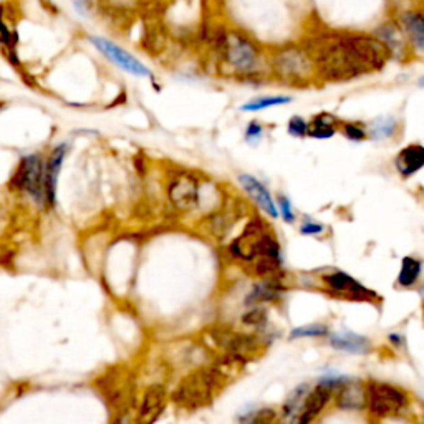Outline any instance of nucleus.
I'll list each match as a JSON object with an SVG mask.
<instances>
[{"label": "nucleus", "mask_w": 424, "mask_h": 424, "mask_svg": "<svg viewBox=\"0 0 424 424\" xmlns=\"http://www.w3.org/2000/svg\"><path fill=\"white\" fill-rule=\"evenodd\" d=\"M303 48L313 63L318 83H342L373 75L393 58L388 47L373 33L317 32Z\"/></svg>", "instance_id": "obj_1"}, {"label": "nucleus", "mask_w": 424, "mask_h": 424, "mask_svg": "<svg viewBox=\"0 0 424 424\" xmlns=\"http://www.w3.org/2000/svg\"><path fill=\"white\" fill-rule=\"evenodd\" d=\"M216 48L219 60L234 77L247 82H259L270 75L269 58L254 38L240 30H224L218 37Z\"/></svg>", "instance_id": "obj_2"}, {"label": "nucleus", "mask_w": 424, "mask_h": 424, "mask_svg": "<svg viewBox=\"0 0 424 424\" xmlns=\"http://www.w3.org/2000/svg\"><path fill=\"white\" fill-rule=\"evenodd\" d=\"M229 254L245 264H254L262 259L282 262V249L274 230L262 218L254 216L245 225L242 234L229 244Z\"/></svg>", "instance_id": "obj_3"}, {"label": "nucleus", "mask_w": 424, "mask_h": 424, "mask_svg": "<svg viewBox=\"0 0 424 424\" xmlns=\"http://www.w3.org/2000/svg\"><path fill=\"white\" fill-rule=\"evenodd\" d=\"M270 75L295 88L318 85L313 63L303 45L279 47L269 57Z\"/></svg>", "instance_id": "obj_4"}, {"label": "nucleus", "mask_w": 424, "mask_h": 424, "mask_svg": "<svg viewBox=\"0 0 424 424\" xmlns=\"http://www.w3.org/2000/svg\"><path fill=\"white\" fill-rule=\"evenodd\" d=\"M224 373L219 368H202L191 373L182 379L176 391L172 393V401L187 409H197L212 401L214 389L223 384Z\"/></svg>", "instance_id": "obj_5"}, {"label": "nucleus", "mask_w": 424, "mask_h": 424, "mask_svg": "<svg viewBox=\"0 0 424 424\" xmlns=\"http://www.w3.org/2000/svg\"><path fill=\"white\" fill-rule=\"evenodd\" d=\"M43 167L45 157L40 152L23 156L13 172L11 186L18 192L30 197L38 207L45 209V192H43Z\"/></svg>", "instance_id": "obj_6"}, {"label": "nucleus", "mask_w": 424, "mask_h": 424, "mask_svg": "<svg viewBox=\"0 0 424 424\" xmlns=\"http://www.w3.org/2000/svg\"><path fill=\"white\" fill-rule=\"evenodd\" d=\"M367 408L376 418H389L408 408L409 396L404 389L383 381H368L364 384Z\"/></svg>", "instance_id": "obj_7"}, {"label": "nucleus", "mask_w": 424, "mask_h": 424, "mask_svg": "<svg viewBox=\"0 0 424 424\" xmlns=\"http://www.w3.org/2000/svg\"><path fill=\"white\" fill-rule=\"evenodd\" d=\"M318 282L322 290L335 299L348 300V302H379V297L373 290L367 289L343 270H328V272L320 275Z\"/></svg>", "instance_id": "obj_8"}, {"label": "nucleus", "mask_w": 424, "mask_h": 424, "mask_svg": "<svg viewBox=\"0 0 424 424\" xmlns=\"http://www.w3.org/2000/svg\"><path fill=\"white\" fill-rule=\"evenodd\" d=\"M88 40L93 43V47H95L98 52H101L108 60L115 63L116 67H120L123 72L140 78L151 77V70L145 65V63L138 60L135 55H131V53L125 50V48L116 45L115 42L108 40V38H103V37H90Z\"/></svg>", "instance_id": "obj_9"}, {"label": "nucleus", "mask_w": 424, "mask_h": 424, "mask_svg": "<svg viewBox=\"0 0 424 424\" xmlns=\"http://www.w3.org/2000/svg\"><path fill=\"white\" fill-rule=\"evenodd\" d=\"M167 196L179 211L196 209L201 199L199 182L191 174H179L172 177L169 186H167Z\"/></svg>", "instance_id": "obj_10"}, {"label": "nucleus", "mask_w": 424, "mask_h": 424, "mask_svg": "<svg viewBox=\"0 0 424 424\" xmlns=\"http://www.w3.org/2000/svg\"><path fill=\"white\" fill-rule=\"evenodd\" d=\"M68 155L67 143H60L48 152L43 167V192H45V209H52L57 201V184L60 176L63 161Z\"/></svg>", "instance_id": "obj_11"}, {"label": "nucleus", "mask_w": 424, "mask_h": 424, "mask_svg": "<svg viewBox=\"0 0 424 424\" xmlns=\"http://www.w3.org/2000/svg\"><path fill=\"white\" fill-rule=\"evenodd\" d=\"M285 292H287V285H285L284 275L270 279H260L257 284H254L250 292L245 295L244 305L249 308L264 307L265 303L277 302Z\"/></svg>", "instance_id": "obj_12"}, {"label": "nucleus", "mask_w": 424, "mask_h": 424, "mask_svg": "<svg viewBox=\"0 0 424 424\" xmlns=\"http://www.w3.org/2000/svg\"><path fill=\"white\" fill-rule=\"evenodd\" d=\"M398 23L406 35L411 52L424 57V12L419 9H408L399 12Z\"/></svg>", "instance_id": "obj_13"}, {"label": "nucleus", "mask_w": 424, "mask_h": 424, "mask_svg": "<svg viewBox=\"0 0 424 424\" xmlns=\"http://www.w3.org/2000/svg\"><path fill=\"white\" fill-rule=\"evenodd\" d=\"M335 394L337 393H335L332 388H328L327 384L318 383L317 386L310 389L307 396H305L295 424H312L315 421V418H317L318 414L327 408L330 399H332Z\"/></svg>", "instance_id": "obj_14"}, {"label": "nucleus", "mask_w": 424, "mask_h": 424, "mask_svg": "<svg viewBox=\"0 0 424 424\" xmlns=\"http://www.w3.org/2000/svg\"><path fill=\"white\" fill-rule=\"evenodd\" d=\"M238 179L239 184L242 186V189L245 191V194L250 197V201H252L260 211L265 212L270 219L279 218V209L272 194H270V191L257 179V177L250 174H239Z\"/></svg>", "instance_id": "obj_15"}, {"label": "nucleus", "mask_w": 424, "mask_h": 424, "mask_svg": "<svg viewBox=\"0 0 424 424\" xmlns=\"http://www.w3.org/2000/svg\"><path fill=\"white\" fill-rule=\"evenodd\" d=\"M424 167V146L419 143H411L394 156V169L401 179H409Z\"/></svg>", "instance_id": "obj_16"}, {"label": "nucleus", "mask_w": 424, "mask_h": 424, "mask_svg": "<svg viewBox=\"0 0 424 424\" xmlns=\"http://www.w3.org/2000/svg\"><path fill=\"white\" fill-rule=\"evenodd\" d=\"M373 35L388 47V50L391 52V57H403L406 52H411L406 35H404L403 28L399 27L398 22L383 23L374 30Z\"/></svg>", "instance_id": "obj_17"}, {"label": "nucleus", "mask_w": 424, "mask_h": 424, "mask_svg": "<svg viewBox=\"0 0 424 424\" xmlns=\"http://www.w3.org/2000/svg\"><path fill=\"white\" fill-rule=\"evenodd\" d=\"M330 347L353 355H368L372 350V342L363 335L342 330V332L330 335Z\"/></svg>", "instance_id": "obj_18"}, {"label": "nucleus", "mask_w": 424, "mask_h": 424, "mask_svg": "<svg viewBox=\"0 0 424 424\" xmlns=\"http://www.w3.org/2000/svg\"><path fill=\"white\" fill-rule=\"evenodd\" d=\"M343 121L337 118L332 113L322 111L318 115H313L312 120L308 121V138L313 140H328L337 135L342 130Z\"/></svg>", "instance_id": "obj_19"}, {"label": "nucleus", "mask_w": 424, "mask_h": 424, "mask_svg": "<svg viewBox=\"0 0 424 424\" xmlns=\"http://www.w3.org/2000/svg\"><path fill=\"white\" fill-rule=\"evenodd\" d=\"M337 396V406L347 411H357L367 406V393H364V384L358 381H348L340 388Z\"/></svg>", "instance_id": "obj_20"}, {"label": "nucleus", "mask_w": 424, "mask_h": 424, "mask_svg": "<svg viewBox=\"0 0 424 424\" xmlns=\"http://www.w3.org/2000/svg\"><path fill=\"white\" fill-rule=\"evenodd\" d=\"M399 121L394 116H379L368 126V138L373 141H386L396 138Z\"/></svg>", "instance_id": "obj_21"}, {"label": "nucleus", "mask_w": 424, "mask_h": 424, "mask_svg": "<svg viewBox=\"0 0 424 424\" xmlns=\"http://www.w3.org/2000/svg\"><path fill=\"white\" fill-rule=\"evenodd\" d=\"M423 274V262L413 255H408L401 260V269L398 274V287L399 289H413L419 282Z\"/></svg>", "instance_id": "obj_22"}, {"label": "nucleus", "mask_w": 424, "mask_h": 424, "mask_svg": "<svg viewBox=\"0 0 424 424\" xmlns=\"http://www.w3.org/2000/svg\"><path fill=\"white\" fill-rule=\"evenodd\" d=\"M167 396L166 388L162 384H152L151 388H147L141 401V418L151 416L152 413H160L162 404H164V398Z\"/></svg>", "instance_id": "obj_23"}, {"label": "nucleus", "mask_w": 424, "mask_h": 424, "mask_svg": "<svg viewBox=\"0 0 424 424\" xmlns=\"http://www.w3.org/2000/svg\"><path fill=\"white\" fill-rule=\"evenodd\" d=\"M240 424H284L280 413L270 408H262L250 411L240 418Z\"/></svg>", "instance_id": "obj_24"}, {"label": "nucleus", "mask_w": 424, "mask_h": 424, "mask_svg": "<svg viewBox=\"0 0 424 424\" xmlns=\"http://www.w3.org/2000/svg\"><path fill=\"white\" fill-rule=\"evenodd\" d=\"M292 101V98L285 96V95H277V96H260V98H254L247 103H244L240 106L242 111H260V110H267V108L272 106H280V105H287V103Z\"/></svg>", "instance_id": "obj_25"}, {"label": "nucleus", "mask_w": 424, "mask_h": 424, "mask_svg": "<svg viewBox=\"0 0 424 424\" xmlns=\"http://www.w3.org/2000/svg\"><path fill=\"white\" fill-rule=\"evenodd\" d=\"M0 45L7 48V58L12 63H16V45H17V33L11 30L6 22H4V7H0Z\"/></svg>", "instance_id": "obj_26"}, {"label": "nucleus", "mask_w": 424, "mask_h": 424, "mask_svg": "<svg viewBox=\"0 0 424 424\" xmlns=\"http://www.w3.org/2000/svg\"><path fill=\"white\" fill-rule=\"evenodd\" d=\"M340 131L350 141L359 143L368 140V126L362 121H343Z\"/></svg>", "instance_id": "obj_27"}, {"label": "nucleus", "mask_w": 424, "mask_h": 424, "mask_svg": "<svg viewBox=\"0 0 424 424\" xmlns=\"http://www.w3.org/2000/svg\"><path fill=\"white\" fill-rule=\"evenodd\" d=\"M330 333V328L325 323H312V325H305V327H299L294 328L290 332V340H297V338H307V337H325V335Z\"/></svg>", "instance_id": "obj_28"}, {"label": "nucleus", "mask_w": 424, "mask_h": 424, "mask_svg": "<svg viewBox=\"0 0 424 424\" xmlns=\"http://www.w3.org/2000/svg\"><path fill=\"white\" fill-rule=\"evenodd\" d=\"M242 323L245 327L262 330L265 325H267V312H265V307L249 308V312L242 315Z\"/></svg>", "instance_id": "obj_29"}, {"label": "nucleus", "mask_w": 424, "mask_h": 424, "mask_svg": "<svg viewBox=\"0 0 424 424\" xmlns=\"http://www.w3.org/2000/svg\"><path fill=\"white\" fill-rule=\"evenodd\" d=\"M287 131L295 138H305L308 135V121H305L302 116H292L289 120Z\"/></svg>", "instance_id": "obj_30"}, {"label": "nucleus", "mask_w": 424, "mask_h": 424, "mask_svg": "<svg viewBox=\"0 0 424 424\" xmlns=\"http://www.w3.org/2000/svg\"><path fill=\"white\" fill-rule=\"evenodd\" d=\"M277 209H279V214L282 216V219L285 221L287 224H294L295 223V212L292 209V202L287 196L280 194L277 197Z\"/></svg>", "instance_id": "obj_31"}, {"label": "nucleus", "mask_w": 424, "mask_h": 424, "mask_svg": "<svg viewBox=\"0 0 424 424\" xmlns=\"http://www.w3.org/2000/svg\"><path fill=\"white\" fill-rule=\"evenodd\" d=\"M264 135V126L259 121H250L245 128V141L247 143H257Z\"/></svg>", "instance_id": "obj_32"}, {"label": "nucleus", "mask_w": 424, "mask_h": 424, "mask_svg": "<svg viewBox=\"0 0 424 424\" xmlns=\"http://www.w3.org/2000/svg\"><path fill=\"white\" fill-rule=\"evenodd\" d=\"M323 230H325L323 224L315 223V221H312L310 218L303 219L302 225H300V234H303V235H318V234H322Z\"/></svg>", "instance_id": "obj_33"}, {"label": "nucleus", "mask_w": 424, "mask_h": 424, "mask_svg": "<svg viewBox=\"0 0 424 424\" xmlns=\"http://www.w3.org/2000/svg\"><path fill=\"white\" fill-rule=\"evenodd\" d=\"M389 340H391L394 347H401V345H404V338L401 337V335H398V333H391V335H389Z\"/></svg>", "instance_id": "obj_34"}, {"label": "nucleus", "mask_w": 424, "mask_h": 424, "mask_svg": "<svg viewBox=\"0 0 424 424\" xmlns=\"http://www.w3.org/2000/svg\"><path fill=\"white\" fill-rule=\"evenodd\" d=\"M421 85H424V77L421 78Z\"/></svg>", "instance_id": "obj_35"}, {"label": "nucleus", "mask_w": 424, "mask_h": 424, "mask_svg": "<svg viewBox=\"0 0 424 424\" xmlns=\"http://www.w3.org/2000/svg\"><path fill=\"white\" fill-rule=\"evenodd\" d=\"M423 312H424V307H423Z\"/></svg>", "instance_id": "obj_36"}, {"label": "nucleus", "mask_w": 424, "mask_h": 424, "mask_svg": "<svg viewBox=\"0 0 424 424\" xmlns=\"http://www.w3.org/2000/svg\"><path fill=\"white\" fill-rule=\"evenodd\" d=\"M423 12H424V11H423Z\"/></svg>", "instance_id": "obj_37"}]
</instances>
